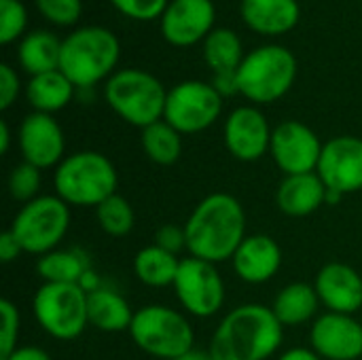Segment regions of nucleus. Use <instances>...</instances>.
Listing matches in <instances>:
<instances>
[{"label":"nucleus","instance_id":"11","mask_svg":"<svg viewBox=\"0 0 362 360\" xmlns=\"http://www.w3.org/2000/svg\"><path fill=\"white\" fill-rule=\"evenodd\" d=\"M185 314L193 318H212L225 306V280L214 263L185 257L172 284Z\"/></svg>","mask_w":362,"mask_h":360},{"label":"nucleus","instance_id":"26","mask_svg":"<svg viewBox=\"0 0 362 360\" xmlns=\"http://www.w3.org/2000/svg\"><path fill=\"white\" fill-rule=\"evenodd\" d=\"M36 269L42 282L78 284L81 278L87 274V269H91V263L85 250L81 248H55L38 257Z\"/></svg>","mask_w":362,"mask_h":360},{"label":"nucleus","instance_id":"34","mask_svg":"<svg viewBox=\"0 0 362 360\" xmlns=\"http://www.w3.org/2000/svg\"><path fill=\"white\" fill-rule=\"evenodd\" d=\"M0 359L8 356L17 346L19 339V327H21V316L19 310L13 301L2 299L0 301Z\"/></svg>","mask_w":362,"mask_h":360},{"label":"nucleus","instance_id":"42","mask_svg":"<svg viewBox=\"0 0 362 360\" xmlns=\"http://www.w3.org/2000/svg\"><path fill=\"white\" fill-rule=\"evenodd\" d=\"M11 151V127L2 119L0 121V155H6Z\"/></svg>","mask_w":362,"mask_h":360},{"label":"nucleus","instance_id":"6","mask_svg":"<svg viewBox=\"0 0 362 360\" xmlns=\"http://www.w3.org/2000/svg\"><path fill=\"white\" fill-rule=\"evenodd\" d=\"M297 57L282 45H263L246 53L238 68V89L252 106L282 100L295 85Z\"/></svg>","mask_w":362,"mask_h":360},{"label":"nucleus","instance_id":"2","mask_svg":"<svg viewBox=\"0 0 362 360\" xmlns=\"http://www.w3.org/2000/svg\"><path fill=\"white\" fill-rule=\"evenodd\" d=\"M284 339V327L269 306L244 303L227 312L210 339L214 360H267Z\"/></svg>","mask_w":362,"mask_h":360},{"label":"nucleus","instance_id":"32","mask_svg":"<svg viewBox=\"0 0 362 360\" xmlns=\"http://www.w3.org/2000/svg\"><path fill=\"white\" fill-rule=\"evenodd\" d=\"M28 11L21 0H0V42L11 45L25 36Z\"/></svg>","mask_w":362,"mask_h":360},{"label":"nucleus","instance_id":"5","mask_svg":"<svg viewBox=\"0 0 362 360\" xmlns=\"http://www.w3.org/2000/svg\"><path fill=\"white\" fill-rule=\"evenodd\" d=\"M104 100L127 125L144 129L163 119L168 89L142 68H121L104 83Z\"/></svg>","mask_w":362,"mask_h":360},{"label":"nucleus","instance_id":"31","mask_svg":"<svg viewBox=\"0 0 362 360\" xmlns=\"http://www.w3.org/2000/svg\"><path fill=\"white\" fill-rule=\"evenodd\" d=\"M42 172L25 161H21L19 166H15L8 174V180H6V189H8V195L19 202L21 206L36 199L40 195V185H42Z\"/></svg>","mask_w":362,"mask_h":360},{"label":"nucleus","instance_id":"22","mask_svg":"<svg viewBox=\"0 0 362 360\" xmlns=\"http://www.w3.org/2000/svg\"><path fill=\"white\" fill-rule=\"evenodd\" d=\"M320 299L314 289V284L308 282H291L282 286L272 303V312L280 320V325L286 329L301 327L308 323H314L318 318Z\"/></svg>","mask_w":362,"mask_h":360},{"label":"nucleus","instance_id":"38","mask_svg":"<svg viewBox=\"0 0 362 360\" xmlns=\"http://www.w3.org/2000/svg\"><path fill=\"white\" fill-rule=\"evenodd\" d=\"M19 255H23V248L19 246L17 238L6 229L0 236V261L2 263H13L15 259H19Z\"/></svg>","mask_w":362,"mask_h":360},{"label":"nucleus","instance_id":"28","mask_svg":"<svg viewBox=\"0 0 362 360\" xmlns=\"http://www.w3.org/2000/svg\"><path fill=\"white\" fill-rule=\"evenodd\" d=\"M244 57L242 38L231 28H214L204 40V59L210 66L212 76L238 74Z\"/></svg>","mask_w":362,"mask_h":360},{"label":"nucleus","instance_id":"39","mask_svg":"<svg viewBox=\"0 0 362 360\" xmlns=\"http://www.w3.org/2000/svg\"><path fill=\"white\" fill-rule=\"evenodd\" d=\"M0 360H53L51 359V354L47 352V350H42V348H38V346H19V348H15L8 356H4V359Z\"/></svg>","mask_w":362,"mask_h":360},{"label":"nucleus","instance_id":"36","mask_svg":"<svg viewBox=\"0 0 362 360\" xmlns=\"http://www.w3.org/2000/svg\"><path fill=\"white\" fill-rule=\"evenodd\" d=\"M21 93V81L11 64L0 66V108L8 110Z\"/></svg>","mask_w":362,"mask_h":360},{"label":"nucleus","instance_id":"1","mask_svg":"<svg viewBox=\"0 0 362 360\" xmlns=\"http://www.w3.org/2000/svg\"><path fill=\"white\" fill-rule=\"evenodd\" d=\"M182 227L187 233L189 257L218 265L231 261L244 242L246 212L238 197L218 191L206 195L191 210Z\"/></svg>","mask_w":362,"mask_h":360},{"label":"nucleus","instance_id":"12","mask_svg":"<svg viewBox=\"0 0 362 360\" xmlns=\"http://www.w3.org/2000/svg\"><path fill=\"white\" fill-rule=\"evenodd\" d=\"M322 146L325 142L310 125L288 119L274 127L269 155L284 176L312 174L318 170Z\"/></svg>","mask_w":362,"mask_h":360},{"label":"nucleus","instance_id":"41","mask_svg":"<svg viewBox=\"0 0 362 360\" xmlns=\"http://www.w3.org/2000/svg\"><path fill=\"white\" fill-rule=\"evenodd\" d=\"M78 286L89 295V293H95V291H100L104 284H102V280H100V276H98V272L91 267V269H87V274L81 278V282H78Z\"/></svg>","mask_w":362,"mask_h":360},{"label":"nucleus","instance_id":"37","mask_svg":"<svg viewBox=\"0 0 362 360\" xmlns=\"http://www.w3.org/2000/svg\"><path fill=\"white\" fill-rule=\"evenodd\" d=\"M159 248L172 252V255H180L182 250H187V233H185V227H178V225H163L157 229L155 233V242Z\"/></svg>","mask_w":362,"mask_h":360},{"label":"nucleus","instance_id":"19","mask_svg":"<svg viewBox=\"0 0 362 360\" xmlns=\"http://www.w3.org/2000/svg\"><path fill=\"white\" fill-rule=\"evenodd\" d=\"M235 276L246 284H265L282 267L280 244L265 233L246 236L231 259Z\"/></svg>","mask_w":362,"mask_h":360},{"label":"nucleus","instance_id":"40","mask_svg":"<svg viewBox=\"0 0 362 360\" xmlns=\"http://www.w3.org/2000/svg\"><path fill=\"white\" fill-rule=\"evenodd\" d=\"M278 360H322L312 348H301V346H297V348H288V350H284Z\"/></svg>","mask_w":362,"mask_h":360},{"label":"nucleus","instance_id":"4","mask_svg":"<svg viewBox=\"0 0 362 360\" xmlns=\"http://www.w3.org/2000/svg\"><path fill=\"white\" fill-rule=\"evenodd\" d=\"M53 189L70 208H98L119 189L115 163L98 151H76L53 170Z\"/></svg>","mask_w":362,"mask_h":360},{"label":"nucleus","instance_id":"9","mask_svg":"<svg viewBox=\"0 0 362 360\" xmlns=\"http://www.w3.org/2000/svg\"><path fill=\"white\" fill-rule=\"evenodd\" d=\"M32 310L38 327L57 342H72L89 327L87 293L78 284L42 282L34 293Z\"/></svg>","mask_w":362,"mask_h":360},{"label":"nucleus","instance_id":"30","mask_svg":"<svg viewBox=\"0 0 362 360\" xmlns=\"http://www.w3.org/2000/svg\"><path fill=\"white\" fill-rule=\"evenodd\" d=\"M95 221L106 236L125 238L136 225V212L123 195L115 193L95 208Z\"/></svg>","mask_w":362,"mask_h":360},{"label":"nucleus","instance_id":"10","mask_svg":"<svg viewBox=\"0 0 362 360\" xmlns=\"http://www.w3.org/2000/svg\"><path fill=\"white\" fill-rule=\"evenodd\" d=\"M223 95L212 83L182 81L168 89L163 121L182 136H193L210 129L223 112Z\"/></svg>","mask_w":362,"mask_h":360},{"label":"nucleus","instance_id":"27","mask_svg":"<svg viewBox=\"0 0 362 360\" xmlns=\"http://www.w3.org/2000/svg\"><path fill=\"white\" fill-rule=\"evenodd\" d=\"M180 261L176 255L159 248L157 244L144 246L134 257V276L151 289H165L172 286L180 267Z\"/></svg>","mask_w":362,"mask_h":360},{"label":"nucleus","instance_id":"43","mask_svg":"<svg viewBox=\"0 0 362 360\" xmlns=\"http://www.w3.org/2000/svg\"><path fill=\"white\" fill-rule=\"evenodd\" d=\"M174 360H214V359H212L210 350H197V348H193V350L185 352L182 356H178V359H174Z\"/></svg>","mask_w":362,"mask_h":360},{"label":"nucleus","instance_id":"17","mask_svg":"<svg viewBox=\"0 0 362 360\" xmlns=\"http://www.w3.org/2000/svg\"><path fill=\"white\" fill-rule=\"evenodd\" d=\"M310 346L322 360H358L362 323L350 314L325 312L310 327Z\"/></svg>","mask_w":362,"mask_h":360},{"label":"nucleus","instance_id":"18","mask_svg":"<svg viewBox=\"0 0 362 360\" xmlns=\"http://www.w3.org/2000/svg\"><path fill=\"white\" fill-rule=\"evenodd\" d=\"M318 299L327 312L354 316L362 308V272L348 263H327L314 280Z\"/></svg>","mask_w":362,"mask_h":360},{"label":"nucleus","instance_id":"35","mask_svg":"<svg viewBox=\"0 0 362 360\" xmlns=\"http://www.w3.org/2000/svg\"><path fill=\"white\" fill-rule=\"evenodd\" d=\"M110 4L134 21H153L161 19L170 0H110Z\"/></svg>","mask_w":362,"mask_h":360},{"label":"nucleus","instance_id":"25","mask_svg":"<svg viewBox=\"0 0 362 360\" xmlns=\"http://www.w3.org/2000/svg\"><path fill=\"white\" fill-rule=\"evenodd\" d=\"M62 40L49 30H32L17 45V59L30 76L59 70Z\"/></svg>","mask_w":362,"mask_h":360},{"label":"nucleus","instance_id":"7","mask_svg":"<svg viewBox=\"0 0 362 360\" xmlns=\"http://www.w3.org/2000/svg\"><path fill=\"white\" fill-rule=\"evenodd\" d=\"M127 333L144 354L159 360H174L195 348V331L187 314L161 303L136 310Z\"/></svg>","mask_w":362,"mask_h":360},{"label":"nucleus","instance_id":"29","mask_svg":"<svg viewBox=\"0 0 362 360\" xmlns=\"http://www.w3.org/2000/svg\"><path fill=\"white\" fill-rule=\"evenodd\" d=\"M142 151L148 161L157 166H174L182 155V134L174 129L168 121H157L140 129Z\"/></svg>","mask_w":362,"mask_h":360},{"label":"nucleus","instance_id":"21","mask_svg":"<svg viewBox=\"0 0 362 360\" xmlns=\"http://www.w3.org/2000/svg\"><path fill=\"white\" fill-rule=\"evenodd\" d=\"M329 189L316 172L284 176L276 191V204L282 214L291 219H303L327 206Z\"/></svg>","mask_w":362,"mask_h":360},{"label":"nucleus","instance_id":"16","mask_svg":"<svg viewBox=\"0 0 362 360\" xmlns=\"http://www.w3.org/2000/svg\"><path fill=\"white\" fill-rule=\"evenodd\" d=\"M216 6L212 0H170L159 19L165 42L185 49L204 42L214 30Z\"/></svg>","mask_w":362,"mask_h":360},{"label":"nucleus","instance_id":"33","mask_svg":"<svg viewBox=\"0 0 362 360\" xmlns=\"http://www.w3.org/2000/svg\"><path fill=\"white\" fill-rule=\"evenodd\" d=\"M36 8L53 25H74L81 19L83 0H36Z\"/></svg>","mask_w":362,"mask_h":360},{"label":"nucleus","instance_id":"20","mask_svg":"<svg viewBox=\"0 0 362 360\" xmlns=\"http://www.w3.org/2000/svg\"><path fill=\"white\" fill-rule=\"evenodd\" d=\"M240 15L246 28L261 36L288 34L301 19L299 0H242Z\"/></svg>","mask_w":362,"mask_h":360},{"label":"nucleus","instance_id":"15","mask_svg":"<svg viewBox=\"0 0 362 360\" xmlns=\"http://www.w3.org/2000/svg\"><path fill=\"white\" fill-rule=\"evenodd\" d=\"M272 134L267 117L252 104L233 108L223 125V140L229 155L244 163L259 161L269 153Z\"/></svg>","mask_w":362,"mask_h":360},{"label":"nucleus","instance_id":"14","mask_svg":"<svg viewBox=\"0 0 362 360\" xmlns=\"http://www.w3.org/2000/svg\"><path fill=\"white\" fill-rule=\"evenodd\" d=\"M316 174L341 197L362 191V138L335 136L325 142Z\"/></svg>","mask_w":362,"mask_h":360},{"label":"nucleus","instance_id":"13","mask_svg":"<svg viewBox=\"0 0 362 360\" xmlns=\"http://www.w3.org/2000/svg\"><path fill=\"white\" fill-rule=\"evenodd\" d=\"M17 146L25 163L42 170H55L66 157V136L53 115L30 112L17 129Z\"/></svg>","mask_w":362,"mask_h":360},{"label":"nucleus","instance_id":"24","mask_svg":"<svg viewBox=\"0 0 362 360\" xmlns=\"http://www.w3.org/2000/svg\"><path fill=\"white\" fill-rule=\"evenodd\" d=\"M23 91H25V100L32 106V110L45 112V115L59 112L76 95V87L66 79V74L62 70H51L45 74L30 76Z\"/></svg>","mask_w":362,"mask_h":360},{"label":"nucleus","instance_id":"8","mask_svg":"<svg viewBox=\"0 0 362 360\" xmlns=\"http://www.w3.org/2000/svg\"><path fill=\"white\" fill-rule=\"evenodd\" d=\"M70 221L72 212L64 199L57 195H38L17 210L8 231L17 238L25 255L42 257L59 248Z\"/></svg>","mask_w":362,"mask_h":360},{"label":"nucleus","instance_id":"23","mask_svg":"<svg viewBox=\"0 0 362 360\" xmlns=\"http://www.w3.org/2000/svg\"><path fill=\"white\" fill-rule=\"evenodd\" d=\"M87 314L89 327L102 333H123L129 331L136 312L121 293L102 286L100 291L87 295Z\"/></svg>","mask_w":362,"mask_h":360},{"label":"nucleus","instance_id":"3","mask_svg":"<svg viewBox=\"0 0 362 360\" xmlns=\"http://www.w3.org/2000/svg\"><path fill=\"white\" fill-rule=\"evenodd\" d=\"M121 57L119 36L104 25H83L62 40L59 70L76 87V91L93 89L106 83Z\"/></svg>","mask_w":362,"mask_h":360}]
</instances>
